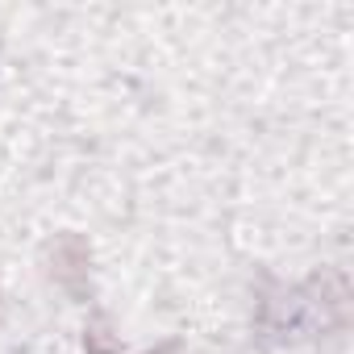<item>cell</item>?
Masks as SVG:
<instances>
[{"label":"cell","mask_w":354,"mask_h":354,"mask_svg":"<svg viewBox=\"0 0 354 354\" xmlns=\"http://www.w3.org/2000/svg\"><path fill=\"white\" fill-rule=\"evenodd\" d=\"M55 279L63 283H75V275H88V246L80 238H59L55 242V267H50Z\"/></svg>","instance_id":"obj_1"}]
</instances>
